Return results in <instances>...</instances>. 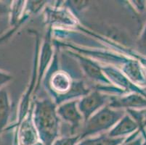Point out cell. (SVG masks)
<instances>
[{"mask_svg": "<svg viewBox=\"0 0 146 145\" xmlns=\"http://www.w3.org/2000/svg\"><path fill=\"white\" fill-rule=\"evenodd\" d=\"M34 121L44 144L52 145L59 131V117L52 101L44 99L36 103Z\"/></svg>", "mask_w": 146, "mask_h": 145, "instance_id": "obj_1", "label": "cell"}, {"mask_svg": "<svg viewBox=\"0 0 146 145\" xmlns=\"http://www.w3.org/2000/svg\"><path fill=\"white\" fill-rule=\"evenodd\" d=\"M123 115V112L104 107L92 115L87 121L81 137L92 135L108 130L116 125Z\"/></svg>", "mask_w": 146, "mask_h": 145, "instance_id": "obj_2", "label": "cell"}, {"mask_svg": "<svg viewBox=\"0 0 146 145\" xmlns=\"http://www.w3.org/2000/svg\"><path fill=\"white\" fill-rule=\"evenodd\" d=\"M108 100V99L107 96L95 91L84 97L80 102H78V108L81 113L83 115L85 121H87L92 115L95 114L97 110H100Z\"/></svg>", "mask_w": 146, "mask_h": 145, "instance_id": "obj_3", "label": "cell"}, {"mask_svg": "<svg viewBox=\"0 0 146 145\" xmlns=\"http://www.w3.org/2000/svg\"><path fill=\"white\" fill-rule=\"evenodd\" d=\"M77 103L76 101L64 102L56 110L58 117L71 124L73 129H76L80 126L83 118L77 107Z\"/></svg>", "mask_w": 146, "mask_h": 145, "instance_id": "obj_4", "label": "cell"}, {"mask_svg": "<svg viewBox=\"0 0 146 145\" xmlns=\"http://www.w3.org/2000/svg\"><path fill=\"white\" fill-rule=\"evenodd\" d=\"M19 145H34L37 141L36 130L30 120L23 123L18 131Z\"/></svg>", "mask_w": 146, "mask_h": 145, "instance_id": "obj_5", "label": "cell"}, {"mask_svg": "<svg viewBox=\"0 0 146 145\" xmlns=\"http://www.w3.org/2000/svg\"><path fill=\"white\" fill-rule=\"evenodd\" d=\"M11 113V102L8 92L5 89H0V135L7 125Z\"/></svg>", "mask_w": 146, "mask_h": 145, "instance_id": "obj_6", "label": "cell"}, {"mask_svg": "<svg viewBox=\"0 0 146 145\" xmlns=\"http://www.w3.org/2000/svg\"><path fill=\"white\" fill-rule=\"evenodd\" d=\"M135 128H136V124L129 117H125L121 120L119 123L110 131L109 136L114 138L119 136L124 135L135 130Z\"/></svg>", "mask_w": 146, "mask_h": 145, "instance_id": "obj_7", "label": "cell"}, {"mask_svg": "<svg viewBox=\"0 0 146 145\" xmlns=\"http://www.w3.org/2000/svg\"><path fill=\"white\" fill-rule=\"evenodd\" d=\"M81 65L82 66V68L84 70H85L86 73L89 75L90 77L92 78V79L98 80V81H103L108 82L106 79H105V76L102 74L101 71L96 66L93 62H92L91 61L87 60L81 59Z\"/></svg>", "mask_w": 146, "mask_h": 145, "instance_id": "obj_8", "label": "cell"}, {"mask_svg": "<svg viewBox=\"0 0 146 145\" xmlns=\"http://www.w3.org/2000/svg\"><path fill=\"white\" fill-rule=\"evenodd\" d=\"M52 85L56 91L63 92L70 89L71 81L69 77L66 73H58L53 76L52 79Z\"/></svg>", "mask_w": 146, "mask_h": 145, "instance_id": "obj_9", "label": "cell"}, {"mask_svg": "<svg viewBox=\"0 0 146 145\" xmlns=\"http://www.w3.org/2000/svg\"><path fill=\"white\" fill-rule=\"evenodd\" d=\"M121 141V139L102 136L94 139H87L78 145H117Z\"/></svg>", "mask_w": 146, "mask_h": 145, "instance_id": "obj_10", "label": "cell"}, {"mask_svg": "<svg viewBox=\"0 0 146 145\" xmlns=\"http://www.w3.org/2000/svg\"><path fill=\"white\" fill-rule=\"evenodd\" d=\"M79 139V136H67L58 139L54 142L53 145H75Z\"/></svg>", "mask_w": 146, "mask_h": 145, "instance_id": "obj_11", "label": "cell"}, {"mask_svg": "<svg viewBox=\"0 0 146 145\" xmlns=\"http://www.w3.org/2000/svg\"><path fill=\"white\" fill-rule=\"evenodd\" d=\"M13 80L11 74L7 72L0 70V89H3L4 86Z\"/></svg>", "mask_w": 146, "mask_h": 145, "instance_id": "obj_12", "label": "cell"}, {"mask_svg": "<svg viewBox=\"0 0 146 145\" xmlns=\"http://www.w3.org/2000/svg\"><path fill=\"white\" fill-rule=\"evenodd\" d=\"M8 12V7L5 4L0 2V16H3L7 13Z\"/></svg>", "mask_w": 146, "mask_h": 145, "instance_id": "obj_13", "label": "cell"}, {"mask_svg": "<svg viewBox=\"0 0 146 145\" xmlns=\"http://www.w3.org/2000/svg\"><path fill=\"white\" fill-rule=\"evenodd\" d=\"M142 40H143V43L145 46H146V28H145V30L144 34H143V38H142Z\"/></svg>", "mask_w": 146, "mask_h": 145, "instance_id": "obj_14", "label": "cell"}]
</instances>
